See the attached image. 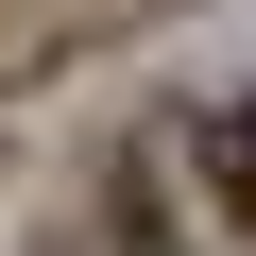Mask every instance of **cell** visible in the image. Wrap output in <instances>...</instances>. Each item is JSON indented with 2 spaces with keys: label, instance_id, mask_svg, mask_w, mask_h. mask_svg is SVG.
<instances>
[{
  "label": "cell",
  "instance_id": "6da1fadb",
  "mask_svg": "<svg viewBox=\"0 0 256 256\" xmlns=\"http://www.w3.org/2000/svg\"><path fill=\"white\" fill-rule=\"evenodd\" d=\"M205 171H239V205H256V102L222 120V154H205Z\"/></svg>",
  "mask_w": 256,
  "mask_h": 256
}]
</instances>
